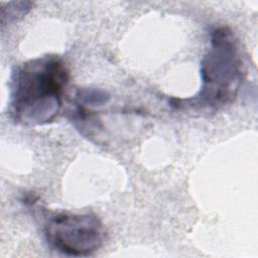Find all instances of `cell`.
<instances>
[{
    "label": "cell",
    "mask_w": 258,
    "mask_h": 258,
    "mask_svg": "<svg viewBox=\"0 0 258 258\" xmlns=\"http://www.w3.org/2000/svg\"><path fill=\"white\" fill-rule=\"evenodd\" d=\"M77 99L80 105L102 106L108 103L110 95L107 91L96 88H83L77 92Z\"/></svg>",
    "instance_id": "277c9868"
},
{
    "label": "cell",
    "mask_w": 258,
    "mask_h": 258,
    "mask_svg": "<svg viewBox=\"0 0 258 258\" xmlns=\"http://www.w3.org/2000/svg\"><path fill=\"white\" fill-rule=\"evenodd\" d=\"M69 71L54 55L30 59L11 75L9 114L18 124L50 123L60 111Z\"/></svg>",
    "instance_id": "6da1fadb"
},
{
    "label": "cell",
    "mask_w": 258,
    "mask_h": 258,
    "mask_svg": "<svg viewBox=\"0 0 258 258\" xmlns=\"http://www.w3.org/2000/svg\"><path fill=\"white\" fill-rule=\"evenodd\" d=\"M210 43L202 60V87L196 100L203 108L218 109L236 97L245 71L238 42L228 27L215 28Z\"/></svg>",
    "instance_id": "7a4b0ae2"
},
{
    "label": "cell",
    "mask_w": 258,
    "mask_h": 258,
    "mask_svg": "<svg viewBox=\"0 0 258 258\" xmlns=\"http://www.w3.org/2000/svg\"><path fill=\"white\" fill-rule=\"evenodd\" d=\"M43 233L48 245L68 256H89L105 242L101 220L90 213H50L44 218Z\"/></svg>",
    "instance_id": "3957f363"
}]
</instances>
